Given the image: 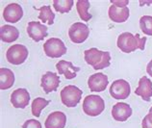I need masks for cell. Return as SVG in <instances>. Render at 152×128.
Here are the masks:
<instances>
[{
	"instance_id": "6da1fadb",
	"label": "cell",
	"mask_w": 152,
	"mask_h": 128,
	"mask_svg": "<svg viewBox=\"0 0 152 128\" xmlns=\"http://www.w3.org/2000/svg\"><path fill=\"white\" fill-rule=\"evenodd\" d=\"M146 39V37L141 38L139 34L133 35L129 32H124L118 36L117 43L121 51L124 53H131L137 49L145 50Z\"/></svg>"
},
{
	"instance_id": "7a4b0ae2",
	"label": "cell",
	"mask_w": 152,
	"mask_h": 128,
	"mask_svg": "<svg viewBox=\"0 0 152 128\" xmlns=\"http://www.w3.org/2000/svg\"><path fill=\"white\" fill-rule=\"evenodd\" d=\"M84 57L88 65L95 70H100L111 65V55L109 51H101L97 48H90L84 51Z\"/></svg>"
},
{
	"instance_id": "3957f363",
	"label": "cell",
	"mask_w": 152,
	"mask_h": 128,
	"mask_svg": "<svg viewBox=\"0 0 152 128\" xmlns=\"http://www.w3.org/2000/svg\"><path fill=\"white\" fill-rule=\"evenodd\" d=\"M82 107L84 113L86 115L90 116V117H97L103 113L104 109H105V102L99 95L90 94L87 95L84 99Z\"/></svg>"
},
{
	"instance_id": "277c9868",
	"label": "cell",
	"mask_w": 152,
	"mask_h": 128,
	"mask_svg": "<svg viewBox=\"0 0 152 128\" xmlns=\"http://www.w3.org/2000/svg\"><path fill=\"white\" fill-rule=\"evenodd\" d=\"M83 91L78 87L73 85H69L61 91V100L65 106L69 108H73L78 105L81 100Z\"/></svg>"
},
{
	"instance_id": "5b68a950",
	"label": "cell",
	"mask_w": 152,
	"mask_h": 128,
	"mask_svg": "<svg viewBox=\"0 0 152 128\" xmlns=\"http://www.w3.org/2000/svg\"><path fill=\"white\" fill-rule=\"evenodd\" d=\"M43 51L49 58H60L66 53V46L58 38H51L43 43Z\"/></svg>"
},
{
	"instance_id": "8992f818",
	"label": "cell",
	"mask_w": 152,
	"mask_h": 128,
	"mask_svg": "<svg viewBox=\"0 0 152 128\" xmlns=\"http://www.w3.org/2000/svg\"><path fill=\"white\" fill-rule=\"evenodd\" d=\"M28 49L22 45H13L6 52L7 61L12 65H21L28 58Z\"/></svg>"
},
{
	"instance_id": "52a82bcc",
	"label": "cell",
	"mask_w": 152,
	"mask_h": 128,
	"mask_svg": "<svg viewBox=\"0 0 152 128\" xmlns=\"http://www.w3.org/2000/svg\"><path fill=\"white\" fill-rule=\"evenodd\" d=\"M90 35V29L82 22H75L70 26L69 36L70 41L74 43H83Z\"/></svg>"
},
{
	"instance_id": "ba28073f",
	"label": "cell",
	"mask_w": 152,
	"mask_h": 128,
	"mask_svg": "<svg viewBox=\"0 0 152 128\" xmlns=\"http://www.w3.org/2000/svg\"><path fill=\"white\" fill-rule=\"evenodd\" d=\"M131 94L129 83L124 79H118L110 87V94L115 99H126Z\"/></svg>"
},
{
	"instance_id": "9c48e42d",
	"label": "cell",
	"mask_w": 152,
	"mask_h": 128,
	"mask_svg": "<svg viewBox=\"0 0 152 128\" xmlns=\"http://www.w3.org/2000/svg\"><path fill=\"white\" fill-rule=\"evenodd\" d=\"M47 29L39 21H30L27 26V34L34 42H39L47 37Z\"/></svg>"
},
{
	"instance_id": "30bf717a",
	"label": "cell",
	"mask_w": 152,
	"mask_h": 128,
	"mask_svg": "<svg viewBox=\"0 0 152 128\" xmlns=\"http://www.w3.org/2000/svg\"><path fill=\"white\" fill-rule=\"evenodd\" d=\"M108 85H109L108 76L101 72L91 75L89 80H88V86H89L90 91H91L100 93V91L106 90Z\"/></svg>"
},
{
	"instance_id": "8fae6325",
	"label": "cell",
	"mask_w": 152,
	"mask_h": 128,
	"mask_svg": "<svg viewBox=\"0 0 152 128\" xmlns=\"http://www.w3.org/2000/svg\"><path fill=\"white\" fill-rule=\"evenodd\" d=\"M23 17V10L18 3H11L5 7L3 11V18L6 21L17 23Z\"/></svg>"
},
{
	"instance_id": "7c38bea8",
	"label": "cell",
	"mask_w": 152,
	"mask_h": 128,
	"mask_svg": "<svg viewBox=\"0 0 152 128\" xmlns=\"http://www.w3.org/2000/svg\"><path fill=\"white\" fill-rule=\"evenodd\" d=\"M30 101V94L26 89H17L11 94V103L18 109H24Z\"/></svg>"
},
{
	"instance_id": "4fadbf2b",
	"label": "cell",
	"mask_w": 152,
	"mask_h": 128,
	"mask_svg": "<svg viewBox=\"0 0 152 128\" xmlns=\"http://www.w3.org/2000/svg\"><path fill=\"white\" fill-rule=\"evenodd\" d=\"M41 87L43 89L45 94H49L51 91H56L60 85V77L58 74L51 71H47L45 74L42 75V81H41Z\"/></svg>"
},
{
	"instance_id": "5bb4252c",
	"label": "cell",
	"mask_w": 152,
	"mask_h": 128,
	"mask_svg": "<svg viewBox=\"0 0 152 128\" xmlns=\"http://www.w3.org/2000/svg\"><path fill=\"white\" fill-rule=\"evenodd\" d=\"M132 108L124 102L115 104L112 109V117L117 121H125L132 116Z\"/></svg>"
},
{
	"instance_id": "9a60e30c",
	"label": "cell",
	"mask_w": 152,
	"mask_h": 128,
	"mask_svg": "<svg viewBox=\"0 0 152 128\" xmlns=\"http://www.w3.org/2000/svg\"><path fill=\"white\" fill-rule=\"evenodd\" d=\"M56 69H57L59 74H63L67 80L75 78L77 72L80 71V67H74L71 62L65 61V60H61L56 64Z\"/></svg>"
},
{
	"instance_id": "2e32d148",
	"label": "cell",
	"mask_w": 152,
	"mask_h": 128,
	"mask_svg": "<svg viewBox=\"0 0 152 128\" xmlns=\"http://www.w3.org/2000/svg\"><path fill=\"white\" fill-rule=\"evenodd\" d=\"M135 94L141 97L145 101H150L152 97V82L149 78L143 76L139 80V86L135 90Z\"/></svg>"
},
{
	"instance_id": "e0dca14e",
	"label": "cell",
	"mask_w": 152,
	"mask_h": 128,
	"mask_svg": "<svg viewBox=\"0 0 152 128\" xmlns=\"http://www.w3.org/2000/svg\"><path fill=\"white\" fill-rule=\"evenodd\" d=\"M108 14H109V18L112 21L117 23H122L125 22L128 18H129L130 11L128 9V7L119 8L113 4V5L110 6Z\"/></svg>"
},
{
	"instance_id": "ac0fdd59",
	"label": "cell",
	"mask_w": 152,
	"mask_h": 128,
	"mask_svg": "<svg viewBox=\"0 0 152 128\" xmlns=\"http://www.w3.org/2000/svg\"><path fill=\"white\" fill-rule=\"evenodd\" d=\"M66 123V116L65 113L56 111L51 113L45 119V128H65Z\"/></svg>"
},
{
	"instance_id": "d6986e66",
	"label": "cell",
	"mask_w": 152,
	"mask_h": 128,
	"mask_svg": "<svg viewBox=\"0 0 152 128\" xmlns=\"http://www.w3.org/2000/svg\"><path fill=\"white\" fill-rule=\"evenodd\" d=\"M19 37V31L13 25H3L0 28V39L7 43L15 42Z\"/></svg>"
},
{
	"instance_id": "ffe728a7",
	"label": "cell",
	"mask_w": 152,
	"mask_h": 128,
	"mask_svg": "<svg viewBox=\"0 0 152 128\" xmlns=\"http://www.w3.org/2000/svg\"><path fill=\"white\" fill-rule=\"evenodd\" d=\"M15 84V74L10 69H0V89L8 90Z\"/></svg>"
},
{
	"instance_id": "44dd1931",
	"label": "cell",
	"mask_w": 152,
	"mask_h": 128,
	"mask_svg": "<svg viewBox=\"0 0 152 128\" xmlns=\"http://www.w3.org/2000/svg\"><path fill=\"white\" fill-rule=\"evenodd\" d=\"M36 10L39 12V19L42 20L43 23L47 22L48 25H52L54 23V18H55V14L51 10L50 5H45L41 8H35Z\"/></svg>"
},
{
	"instance_id": "7402d4cb",
	"label": "cell",
	"mask_w": 152,
	"mask_h": 128,
	"mask_svg": "<svg viewBox=\"0 0 152 128\" xmlns=\"http://www.w3.org/2000/svg\"><path fill=\"white\" fill-rule=\"evenodd\" d=\"M90 2L88 0H78L76 2V9H77L80 18L84 21H89L91 18V15L88 12L90 8Z\"/></svg>"
},
{
	"instance_id": "603a6c76",
	"label": "cell",
	"mask_w": 152,
	"mask_h": 128,
	"mask_svg": "<svg viewBox=\"0 0 152 128\" xmlns=\"http://www.w3.org/2000/svg\"><path fill=\"white\" fill-rule=\"evenodd\" d=\"M49 103H50L49 100H46V99H45L43 97L35 98L33 100V102H32V105H31L32 114H33L34 117L39 118L42 110L43 109V108H45Z\"/></svg>"
},
{
	"instance_id": "cb8c5ba5",
	"label": "cell",
	"mask_w": 152,
	"mask_h": 128,
	"mask_svg": "<svg viewBox=\"0 0 152 128\" xmlns=\"http://www.w3.org/2000/svg\"><path fill=\"white\" fill-rule=\"evenodd\" d=\"M73 6L72 0H54L53 7L54 9L61 14L69 13Z\"/></svg>"
},
{
	"instance_id": "d4e9b609",
	"label": "cell",
	"mask_w": 152,
	"mask_h": 128,
	"mask_svg": "<svg viewBox=\"0 0 152 128\" xmlns=\"http://www.w3.org/2000/svg\"><path fill=\"white\" fill-rule=\"evenodd\" d=\"M140 27L143 34L152 36V17L151 15H143L140 18Z\"/></svg>"
},
{
	"instance_id": "484cf974",
	"label": "cell",
	"mask_w": 152,
	"mask_h": 128,
	"mask_svg": "<svg viewBox=\"0 0 152 128\" xmlns=\"http://www.w3.org/2000/svg\"><path fill=\"white\" fill-rule=\"evenodd\" d=\"M22 128H42V123L36 119H28L23 123Z\"/></svg>"
},
{
	"instance_id": "4316f807",
	"label": "cell",
	"mask_w": 152,
	"mask_h": 128,
	"mask_svg": "<svg viewBox=\"0 0 152 128\" xmlns=\"http://www.w3.org/2000/svg\"><path fill=\"white\" fill-rule=\"evenodd\" d=\"M142 128H152V113H148L142 121Z\"/></svg>"
},
{
	"instance_id": "83f0119b",
	"label": "cell",
	"mask_w": 152,
	"mask_h": 128,
	"mask_svg": "<svg viewBox=\"0 0 152 128\" xmlns=\"http://www.w3.org/2000/svg\"><path fill=\"white\" fill-rule=\"evenodd\" d=\"M112 4H114L117 7H119V8H122V7H127L126 5L129 1H127V0H124V1H117V0H114V1H111Z\"/></svg>"
},
{
	"instance_id": "f1b7e54d",
	"label": "cell",
	"mask_w": 152,
	"mask_h": 128,
	"mask_svg": "<svg viewBox=\"0 0 152 128\" xmlns=\"http://www.w3.org/2000/svg\"><path fill=\"white\" fill-rule=\"evenodd\" d=\"M146 72L148 73L150 76L152 77V60L147 64V67H146Z\"/></svg>"
},
{
	"instance_id": "f546056e",
	"label": "cell",
	"mask_w": 152,
	"mask_h": 128,
	"mask_svg": "<svg viewBox=\"0 0 152 128\" xmlns=\"http://www.w3.org/2000/svg\"><path fill=\"white\" fill-rule=\"evenodd\" d=\"M149 113H152V107L149 109Z\"/></svg>"
}]
</instances>
